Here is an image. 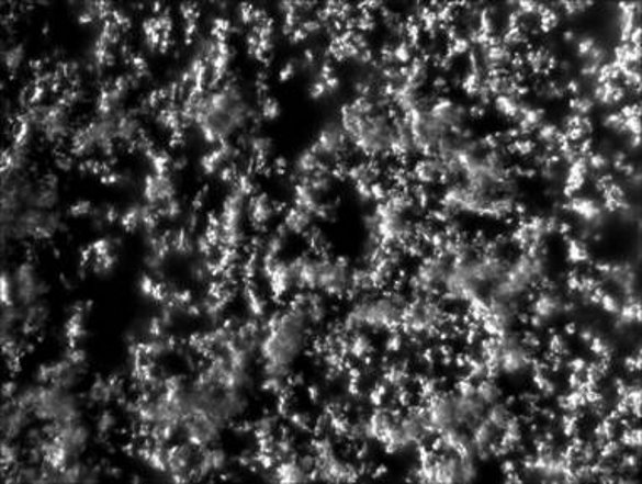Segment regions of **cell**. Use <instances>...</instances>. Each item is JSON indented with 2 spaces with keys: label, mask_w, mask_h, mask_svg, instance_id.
<instances>
[{
  "label": "cell",
  "mask_w": 642,
  "mask_h": 484,
  "mask_svg": "<svg viewBox=\"0 0 642 484\" xmlns=\"http://www.w3.org/2000/svg\"><path fill=\"white\" fill-rule=\"evenodd\" d=\"M311 320L313 317L309 307L302 304L292 305L288 311L270 318L266 336L260 340V359L266 379L272 387H282L304 352Z\"/></svg>",
  "instance_id": "cell-1"
},
{
  "label": "cell",
  "mask_w": 642,
  "mask_h": 484,
  "mask_svg": "<svg viewBox=\"0 0 642 484\" xmlns=\"http://www.w3.org/2000/svg\"><path fill=\"white\" fill-rule=\"evenodd\" d=\"M193 121L206 142H227L249 121L246 95L235 85L218 88L200 100L193 111Z\"/></svg>",
  "instance_id": "cell-2"
},
{
  "label": "cell",
  "mask_w": 642,
  "mask_h": 484,
  "mask_svg": "<svg viewBox=\"0 0 642 484\" xmlns=\"http://www.w3.org/2000/svg\"><path fill=\"white\" fill-rule=\"evenodd\" d=\"M405 304L399 299L384 297L361 301L348 314V326L371 327V329H394L402 324Z\"/></svg>",
  "instance_id": "cell-3"
},
{
  "label": "cell",
  "mask_w": 642,
  "mask_h": 484,
  "mask_svg": "<svg viewBox=\"0 0 642 484\" xmlns=\"http://www.w3.org/2000/svg\"><path fill=\"white\" fill-rule=\"evenodd\" d=\"M314 148L323 158L338 159L348 149V136L342 126L327 124L320 130Z\"/></svg>",
  "instance_id": "cell-4"
},
{
  "label": "cell",
  "mask_w": 642,
  "mask_h": 484,
  "mask_svg": "<svg viewBox=\"0 0 642 484\" xmlns=\"http://www.w3.org/2000/svg\"><path fill=\"white\" fill-rule=\"evenodd\" d=\"M568 260L574 263H584L589 260V251H587L584 241L571 240L567 247Z\"/></svg>",
  "instance_id": "cell-5"
}]
</instances>
